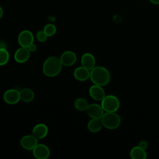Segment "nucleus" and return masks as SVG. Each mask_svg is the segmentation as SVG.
Masks as SVG:
<instances>
[{"label":"nucleus","instance_id":"obj_1","mask_svg":"<svg viewBox=\"0 0 159 159\" xmlns=\"http://www.w3.org/2000/svg\"><path fill=\"white\" fill-rule=\"evenodd\" d=\"M89 78L93 84L104 86L110 81L111 75L107 68L101 66H97L90 70Z\"/></svg>","mask_w":159,"mask_h":159},{"label":"nucleus","instance_id":"obj_2","mask_svg":"<svg viewBox=\"0 0 159 159\" xmlns=\"http://www.w3.org/2000/svg\"><path fill=\"white\" fill-rule=\"evenodd\" d=\"M62 66L60 58L56 56H51L45 60L42 71L45 76L54 77L60 73Z\"/></svg>","mask_w":159,"mask_h":159},{"label":"nucleus","instance_id":"obj_3","mask_svg":"<svg viewBox=\"0 0 159 159\" xmlns=\"http://www.w3.org/2000/svg\"><path fill=\"white\" fill-rule=\"evenodd\" d=\"M102 126L110 130H114L119 127L121 123L120 116L116 112H106L101 119Z\"/></svg>","mask_w":159,"mask_h":159},{"label":"nucleus","instance_id":"obj_4","mask_svg":"<svg viewBox=\"0 0 159 159\" xmlns=\"http://www.w3.org/2000/svg\"><path fill=\"white\" fill-rule=\"evenodd\" d=\"M101 106L105 112H116L120 107V101L114 95H106L101 101Z\"/></svg>","mask_w":159,"mask_h":159},{"label":"nucleus","instance_id":"obj_5","mask_svg":"<svg viewBox=\"0 0 159 159\" xmlns=\"http://www.w3.org/2000/svg\"><path fill=\"white\" fill-rule=\"evenodd\" d=\"M34 35L28 30H24L20 32L18 35V43L20 47H28L30 44L34 43Z\"/></svg>","mask_w":159,"mask_h":159},{"label":"nucleus","instance_id":"obj_6","mask_svg":"<svg viewBox=\"0 0 159 159\" xmlns=\"http://www.w3.org/2000/svg\"><path fill=\"white\" fill-rule=\"evenodd\" d=\"M4 101L8 104H15L20 100V91L16 89H9L3 94Z\"/></svg>","mask_w":159,"mask_h":159},{"label":"nucleus","instance_id":"obj_7","mask_svg":"<svg viewBox=\"0 0 159 159\" xmlns=\"http://www.w3.org/2000/svg\"><path fill=\"white\" fill-rule=\"evenodd\" d=\"M20 144L25 150H32L38 144V139L34 135H26L21 138Z\"/></svg>","mask_w":159,"mask_h":159},{"label":"nucleus","instance_id":"obj_8","mask_svg":"<svg viewBox=\"0 0 159 159\" xmlns=\"http://www.w3.org/2000/svg\"><path fill=\"white\" fill-rule=\"evenodd\" d=\"M87 114L91 118L94 119H101L102 116L104 115V110L102 106L98 104L93 103L89 104L86 110Z\"/></svg>","mask_w":159,"mask_h":159},{"label":"nucleus","instance_id":"obj_9","mask_svg":"<svg viewBox=\"0 0 159 159\" xmlns=\"http://www.w3.org/2000/svg\"><path fill=\"white\" fill-rule=\"evenodd\" d=\"M34 156L37 159H47L50 156L48 147L43 143L37 144L32 150Z\"/></svg>","mask_w":159,"mask_h":159},{"label":"nucleus","instance_id":"obj_10","mask_svg":"<svg viewBox=\"0 0 159 159\" xmlns=\"http://www.w3.org/2000/svg\"><path fill=\"white\" fill-rule=\"evenodd\" d=\"M63 66H71L73 65L77 60L76 55L72 51L67 50L64 52L60 57Z\"/></svg>","mask_w":159,"mask_h":159},{"label":"nucleus","instance_id":"obj_11","mask_svg":"<svg viewBox=\"0 0 159 159\" xmlns=\"http://www.w3.org/2000/svg\"><path fill=\"white\" fill-rule=\"evenodd\" d=\"M30 52L27 47H20L17 48L14 53V60L19 63H22L27 61L30 58Z\"/></svg>","mask_w":159,"mask_h":159},{"label":"nucleus","instance_id":"obj_12","mask_svg":"<svg viewBox=\"0 0 159 159\" xmlns=\"http://www.w3.org/2000/svg\"><path fill=\"white\" fill-rule=\"evenodd\" d=\"M89 93L93 99L98 101H101L106 96V93L102 86L94 84L89 88Z\"/></svg>","mask_w":159,"mask_h":159},{"label":"nucleus","instance_id":"obj_13","mask_svg":"<svg viewBox=\"0 0 159 159\" xmlns=\"http://www.w3.org/2000/svg\"><path fill=\"white\" fill-rule=\"evenodd\" d=\"M81 63L83 66L91 70L96 66V59L91 53H84L81 58Z\"/></svg>","mask_w":159,"mask_h":159},{"label":"nucleus","instance_id":"obj_14","mask_svg":"<svg viewBox=\"0 0 159 159\" xmlns=\"http://www.w3.org/2000/svg\"><path fill=\"white\" fill-rule=\"evenodd\" d=\"M48 132L47 126L42 123L36 124L32 129V135L38 139L45 138Z\"/></svg>","mask_w":159,"mask_h":159},{"label":"nucleus","instance_id":"obj_15","mask_svg":"<svg viewBox=\"0 0 159 159\" xmlns=\"http://www.w3.org/2000/svg\"><path fill=\"white\" fill-rule=\"evenodd\" d=\"M75 78L80 81H84L90 78V70L84 66L76 68L73 73Z\"/></svg>","mask_w":159,"mask_h":159},{"label":"nucleus","instance_id":"obj_16","mask_svg":"<svg viewBox=\"0 0 159 159\" xmlns=\"http://www.w3.org/2000/svg\"><path fill=\"white\" fill-rule=\"evenodd\" d=\"M130 157L132 159H145L147 154L145 150L139 145L134 147L130 150Z\"/></svg>","mask_w":159,"mask_h":159},{"label":"nucleus","instance_id":"obj_17","mask_svg":"<svg viewBox=\"0 0 159 159\" xmlns=\"http://www.w3.org/2000/svg\"><path fill=\"white\" fill-rule=\"evenodd\" d=\"M87 126L90 132L95 133L101 130L102 124L100 119L91 118V119L88 122Z\"/></svg>","mask_w":159,"mask_h":159},{"label":"nucleus","instance_id":"obj_18","mask_svg":"<svg viewBox=\"0 0 159 159\" xmlns=\"http://www.w3.org/2000/svg\"><path fill=\"white\" fill-rule=\"evenodd\" d=\"M20 100L25 102L32 101L34 98V93L30 88H23L20 91Z\"/></svg>","mask_w":159,"mask_h":159},{"label":"nucleus","instance_id":"obj_19","mask_svg":"<svg viewBox=\"0 0 159 159\" xmlns=\"http://www.w3.org/2000/svg\"><path fill=\"white\" fill-rule=\"evenodd\" d=\"M88 105L89 104L88 101L84 98H76L74 102V106L75 108L80 111H86Z\"/></svg>","mask_w":159,"mask_h":159},{"label":"nucleus","instance_id":"obj_20","mask_svg":"<svg viewBox=\"0 0 159 159\" xmlns=\"http://www.w3.org/2000/svg\"><path fill=\"white\" fill-rule=\"evenodd\" d=\"M9 60V53L8 51L2 47H0V66L6 65Z\"/></svg>","mask_w":159,"mask_h":159},{"label":"nucleus","instance_id":"obj_21","mask_svg":"<svg viewBox=\"0 0 159 159\" xmlns=\"http://www.w3.org/2000/svg\"><path fill=\"white\" fill-rule=\"evenodd\" d=\"M43 31L48 37H51L55 35L56 33L57 28L55 25L52 24H48L44 27Z\"/></svg>","mask_w":159,"mask_h":159},{"label":"nucleus","instance_id":"obj_22","mask_svg":"<svg viewBox=\"0 0 159 159\" xmlns=\"http://www.w3.org/2000/svg\"><path fill=\"white\" fill-rule=\"evenodd\" d=\"M48 36L43 30H39L36 34V39L40 42H44L47 40Z\"/></svg>","mask_w":159,"mask_h":159},{"label":"nucleus","instance_id":"obj_23","mask_svg":"<svg viewBox=\"0 0 159 159\" xmlns=\"http://www.w3.org/2000/svg\"><path fill=\"white\" fill-rule=\"evenodd\" d=\"M27 48H28V49L29 50V51H30V52H35L36 50H37V46H36V45L34 44V43H32V44H30Z\"/></svg>","mask_w":159,"mask_h":159},{"label":"nucleus","instance_id":"obj_24","mask_svg":"<svg viewBox=\"0 0 159 159\" xmlns=\"http://www.w3.org/2000/svg\"><path fill=\"white\" fill-rule=\"evenodd\" d=\"M150 1L154 4H159V0H150Z\"/></svg>","mask_w":159,"mask_h":159},{"label":"nucleus","instance_id":"obj_25","mask_svg":"<svg viewBox=\"0 0 159 159\" xmlns=\"http://www.w3.org/2000/svg\"><path fill=\"white\" fill-rule=\"evenodd\" d=\"M2 15H3V10H2V7L0 6V19L2 17Z\"/></svg>","mask_w":159,"mask_h":159}]
</instances>
